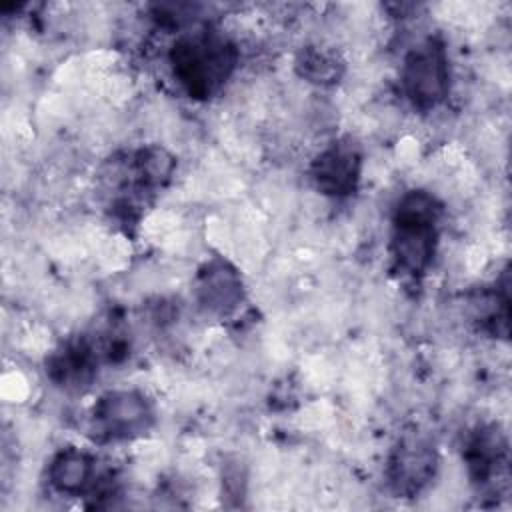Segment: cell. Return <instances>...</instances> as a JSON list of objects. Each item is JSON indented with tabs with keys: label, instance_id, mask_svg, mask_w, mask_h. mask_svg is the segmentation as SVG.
Instances as JSON below:
<instances>
[{
	"label": "cell",
	"instance_id": "52a82bcc",
	"mask_svg": "<svg viewBox=\"0 0 512 512\" xmlns=\"http://www.w3.org/2000/svg\"><path fill=\"white\" fill-rule=\"evenodd\" d=\"M362 174V152L350 138L326 146L310 164L316 190L330 198H346L356 192Z\"/></svg>",
	"mask_w": 512,
	"mask_h": 512
},
{
	"label": "cell",
	"instance_id": "8fae6325",
	"mask_svg": "<svg viewBox=\"0 0 512 512\" xmlns=\"http://www.w3.org/2000/svg\"><path fill=\"white\" fill-rule=\"evenodd\" d=\"M508 302V282H504V286L496 284L490 288H480L470 296L472 316L490 336L508 338Z\"/></svg>",
	"mask_w": 512,
	"mask_h": 512
},
{
	"label": "cell",
	"instance_id": "3957f363",
	"mask_svg": "<svg viewBox=\"0 0 512 512\" xmlns=\"http://www.w3.org/2000/svg\"><path fill=\"white\" fill-rule=\"evenodd\" d=\"M400 88L420 112H430L448 98L450 60L440 36H426L408 50L400 66Z\"/></svg>",
	"mask_w": 512,
	"mask_h": 512
},
{
	"label": "cell",
	"instance_id": "9c48e42d",
	"mask_svg": "<svg viewBox=\"0 0 512 512\" xmlns=\"http://www.w3.org/2000/svg\"><path fill=\"white\" fill-rule=\"evenodd\" d=\"M198 304L216 316H228L244 300V282L236 266L224 258L208 260L196 276Z\"/></svg>",
	"mask_w": 512,
	"mask_h": 512
},
{
	"label": "cell",
	"instance_id": "5b68a950",
	"mask_svg": "<svg viewBox=\"0 0 512 512\" xmlns=\"http://www.w3.org/2000/svg\"><path fill=\"white\" fill-rule=\"evenodd\" d=\"M438 448L434 438L420 430L408 428L396 440L386 462L388 488L398 498L418 496L436 476Z\"/></svg>",
	"mask_w": 512,
	"mask_h": 512
},
{
	"label": "cell",
	"instance_id": "30bf717a",
	"mask_svg": "<svg viewBox=\"0 0 512 512\" xmlns=\"http://www.w3.org/2000/svg\"><path fill=\"white\" fill-rule=\"evenodd\" d=\"M102 478L96 472V458L80 448H62L48 462V482L62 496L94 492Z\"/></svg>",
	"mask_w": 512,
	"mask_h": 512
},
{
	"label": "cell",
	"instance_id": "8992f818",
	"mask_svg": "<svg viewBox=\"0 0 512 512\" xmlns=\"http://www.w3.org/2000/svg\"><path fill=\"white\" fill-rule=\"evenodd\" d=\"M462 458L478 492L500 496L508 490V440L498 424L476 426L466 436Z\"/></svg>",
	"mask_w": 512,
	"mask_h": 512
},
{
	"label": "cell",
	"instance_id": "277c9868",
	"mask_svg": "<svg viewBox=\"0 0 512 512\" xmlns=\"http://www.w3.org/2000/svg\"><path fill=\"white\" fill-rule=\"evenodd\" d=\"M156 422L152 400L134 388L104 392L92 406L88 434L92 440L124 442L144 436Z\"/></svg>",
	"mask_w": 512,
	"mask_h": 512
},
{
	"label": "cell",
	"instance_id": "7c38bea8",
	"mask_svg": "<svg viewBox=\"0 0 512 512\" xmlns=\"http://www.w3.org/2000/svg\"><path fill=\"white\" fill-rule=\"evenodd\" d=\"M296 72L312 84L330 86L336 84L344 74V62L340 56L328 48L306 46L296 56Z\"/></svg>",
	"mask_w": 512,
	"mask_h": 512
},
{
	"label": "cell",
	"instance_id": "7a4b0ae2",
	"mask_svg": "<svg viewBox=\"0 0 512 512\" xmlns=\"http://www.w3.org/2000/svg\"><path fill=\"white\" fill-rule=\"evenodd\" d=\"M442 202L426 190H408L392 214L390 256L394 270L406 278H422L434 262L440 242Z\"/></svg>",
	"mask_w": 512,
	"mask_h": 512
},
{
	"label": "cell",
	"instance_id": "6da1fadb",
	"mask_svg": "<svg viewBox=\"0 0 512 512\" xmlns=\"http://www.w3.org/2000/svg\"><path fill=\"white\" fill-rule=\"evenodd\" d=\"M172 76L194 100L216 96L238 66V48L222 32L202 26L182 32L168 50Z\"/></svg>",
	"mask_w": 512,
	"mask_h": 512
},
{
	"label": "cell",
	"instance_id": "ba28073f",
	"mask_svg": "<svg viewBox=\"0 0 512 512\" xmlns=\"http://www.w3.org/2000/svg\"><path fill=\"white\" fill-rule=\"evenodd\" d=\"M102 360L110 362L104 340L96 342L88 336H74L50 354L46 372L60 386L80 388L94 378Z\"/></svg>",
	"mask_w": 512,
	"mask_h": 512
}]
</instances>
